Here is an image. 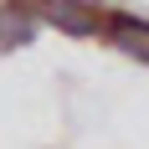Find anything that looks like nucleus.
Listing matches in <instances>:
<instances>
[{
	"instance_id": "nucleus-1",
	"label": "nucleus",
	"mask_w": 149,
	"mask_h": 149,
	"mask_svg": "<svg viewBox=\"0 0 149 149\" xmlns=\"http://www.w3.org/2000/svg\"><path fill=\"white\" fill-rule=\"evenodd\" d=\"M103 31H108V41L118 46V52L149 62V21H134V15H103Z\"/></svg>"
},
{
	"instance_id": "nucleus-2",
	"label": "nucleus",
	"mask_w": 149,
	"mask_h": 149,
	"mask_svg": "<svg viewBox=\"0 0 149 149\" xmlns=\"http://www.w3.org/2000/svg\"><path fill=\"white\" fill-rule=\"evenodd\" d=\"M31 31H36V10L31 5H0V52L21 46Z\"/></svg>"
},
{
	"instance_id": "nucleus-3",
	"label": "nucleus",
	"mask_w": 149,
	"mask_h": 149,
	"mask_svg": "<svg viewBox=\"0 0 149 149\" xmlns=\"http://www.w3.org/2000/svg\"><path fill=\"white\" fill-rule=\"evenodd\" d=\"M36 15H46V21H57V26H67L72 36H88V31H103V15L88 10V5H41Z\"/></svg>"
}]
</instances>
